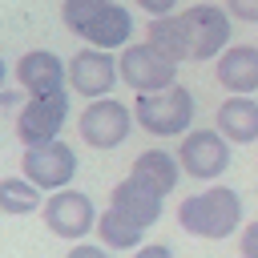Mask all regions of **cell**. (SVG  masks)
Segmentation results:
<instances>
[{
    "label": "cell",
    "instance_id": "6",
    "mask_svg": "<svg viewBox=\"0 0 258 258\" xmlns=\"http://www.w3.org/2000/svg\"><path fill=\"white\" fill-rule=\"evenodd\" d=\"M133 109L125 105V101H117V97H97V101H89L85 109H81V121H77V129H81V137H85V145H93V149H117L129 133H133Z\"/></svg>",
    "mask_w": 258,
    "mask_h": 258
},
{
    "label": "cell",
    "instance_id": "19",
    "mask_svg": "<svg viewBox=\"0 0 258 258\" xmlns=\"http://www.w3.org/2000/svg\"><path fill=\"white\" fill-rule=\"evenodd\" d=\"M40 206H44V189L32 185L24 173L20 177H0V214L24 218V214H36Z\"/></svg>",
    "mask_w": 258,
    "mask_h": 258
},
{
    "label": "cell",
    "instance_id": "4",
    "mask_svg": "<svg viewBox=\"0 0 258 258\" xmlns=\"http://www.w3.org/2000/svg\"><path fill=\"white\" fill-rule=\"evenodd\" d=\"M20 173L32 185H40L44 194H56V189L73 185V177H77V149L69 141H60V137L40 141V145H24Z\"/></svg>",
    "mask_w": 258,
    "mask_h": 258
},
{
    "label": "cell",
    "instance_id": "24",
    "mask_svg": "<svg viewBox=\"0 0 258 258\" xmlns=\"http://www.w3.org/2000/svg\"><path fill=\"white\" fill-rule=\"evenodd\" d=\"M137 8H145V16H169L177 12V0H133Z\"/></svg>",
    "mask_w": 258,
    "mask_h": 258
},
{
    "label": "cell",
    "instance_id": "11",
    "mask_svg": "<svg viewBox=\"0 0 258 258\" xmlns=\"http://www.w3.org/2000/svg\"><path fill=\"white\" fill-rule=\"evenodd\" d=\"M12 77L28 97H44V93H60L69 85V64L52 48H32V52H24L16 60Z\"/></svg>",
    "mask_w": 258,
    "mask_h": 258
},
{
    "label": "cell",
    "instance_id": "1",
    "mask_svg": "<svg viewBox=\"0 0 258 258\" xmlns=\"http://www.w3.org/2000/svg\"><path fill=\"white\" fill-rule=\"evenodd\" d=\"M177 226L194 238L222 242L242 230V194L230 185H210L202 194H189L177 206Z\"/></svg>",
    "mask_w": 258,
    "mask_h": 258
},
{
    "label": "cell",
    "instance_id": "25",
    "mask_svg": "<svg viewBox=\"0 0 258 258\" xmlns=\"http://www.w3.org/2000/svg\"><path fill=\"white\" fill-rule=\"evenodd\" d=\"M133 258H173V250H169L165 242H141V246L133 250Z\"/></svg>",
    "mask_w": 258,
    "mask_h": 258
},
{
    "label": "cell",
    "instance_id": "5",
    "mask_svg": "<svg viewBox=\"0 0 258 258\" xmlns=\"http://www.w3.org/2000/svg\"><path fill=\"white\" fill-rule=\"evenodd\" d=\"M40 218L64 242H85V234L97 230V206H93V198L85 189H73V185L48 194L44 206H40Z\"/></svg>",
    "mask_w": 258,
    "mask_h": 258
},
{
    "label": "cell",
    "instance_id": "14",
    "mask_svg": "<svg viewBox=\"0 0 258 258\" xmlns=\"http://www.w3.org/2000/svg\"><path fill=\"white\" fill-rule=\"evenodd\" d=\"M214 129L230 145H254L258 141V101L242 97V93H230L214 113Z\"/></svg>",
    "mask_w": 258,
    "mask_h": 258
},
{
    "label": "cell",
    "instance_id": "13",
    "mask_svg": "<svg viewBox=\"0 0 258 258\" xmlns=\"http://www.w3.org/2000/svg\"><path fill=\"white\" fill-rule=\"evenodd\" d=\"M214 77H218V85L226 93L254 97L258 93V48L254 44H230L214 60Z\"/></svg>",
    "mask_w": 258,
    "mask_h": 258
},
{
    "label": "cell",
    "instance_id": "23",
    "mask_svg": "<svg viewBox=\"0 0 258 258\" xmlns=\"http://www.w3.org/2000/svg\"><path fill=\"white\" fill-rule=\"evenodd\" d=\"M64 258H109V246H97V242H73V250Z\"/></svg>",
    "mask_w": 258,
    "mask_h": 258
},
{
    "label": "cell",
    "instance_id": "21",
    "mask_svg": "<svg viewBox=\"0 0 258 258\" xmlns=\"http://www.w3.org/2000/svg\"><path fill=\"white\" fill-rule=\"evenodd\" d=\"M226 12L242 24H258V0H226Z\"/></svg>",
    "mask_w": 258,
    "mask_h": 258
},
{
    "label": "cell",
    "instance_id": "2",
    "mask_svg": "<svg viewBox=\"0 0 258 258\" xmlns=\"http://www.w3.org/2000/svg\"><path fill=\"white\" fill-rule=\"evenodd\" d=\"M194 93L185 85H169L157 93H137L133 101V121L149 137H185L194 129Z\"/></svg>",
    "mask_w": 258,
    "mask_h": 258
},
{
    "label": "cell",
    "instance_id": "22",
    "mask_svg": "<svg viewBox=\"0 0 258 258\" xmlns=\"http://www.w3.org/2000/svg\"><path fill=\"white\" fill-rule=\"evenodd\" d=\"M238 250H242V258H258V222H246V226H242Z\"/></svg>",
    "mask_w": 258,
    "mask_h": 258
},
{
    "label": "cell",
    "instance_id": "9",
    "mask_svg": "<svg viewBox=\"0 0 258 258\" xmlns=\"http://www.w3.org/2000/svg\"><path fill=\"white\" fill-rule=\"evenodd\" d=\"M64 121H69V89L28 97L16 113V137H20V145H40V141L60 137Z\"/></svg>",
    "mask_w": 258,
    "mask_h": 258
},
{
    "label": "cell",
    "instance_id": "7",
    "mask_svg": "<svg viewBox=\"0 0 258 258\" xmlns=\"http://www.w3.org/2000/svg\"><path fill=\"white\" fill-rule=\"evenodd\" d=\"M181 173L194 181H218L230 169V141L218 129H189L177 145Z\"/></svg>",
    "mask_w": 258,
    "mask_h": 258
},
{
    "label": "cell",
    "instance_id": "16",
    "mask_svg": "<svg viewBox=\"0 0 258 258\" xmlns=\"http://www.w3.org/2000/svg\"><path fill=\"white\" fill-rule=\"evenodd\" d=\"M137 181H145V185H153L161 198L165 194H173L177 189V181H181V161H177V153H169V149H141L137 157H133V169H129Z\"/></svg>",
    "mask_w": 258,
    "mask_h": 258
},
{
    "label": "cell",
    "instance_id": "12",
    "mask_svg": "<svg viewBox=\"0 0 258 258\" xmlns=\"http://www.w3.org/2000/svg\"><path fill=\"white\" fill-rule=\"evenodd\" d=\"M81 40L93 44V48L121 52V48L133 40V16H129V8H121L117 0H105V4L97 8V16L81 28Z\"/></svg>",
    "mask_w": 258,
    "mask_h": 258
},
{
    "label": "cell",
    "instance_id": "3",
    "mask_svg": "<svg viewBox=\"0 0 258 258\" xmlns=\"http://www.w3.org/2000/svg\"><path fill=\"white\" fill-rule=\"evenodd\" d=\"M117 69H121V81L133 93H157V89L177 85V60H169L149 40H129L117 52Z\"/></svg>",
    "mask_w": 258,
    "mask_h": 258
},
{
    "label": "cell",
    "instance_id": "15",
    "mask_svg": "<svg viewBox=\"0 0 258 258\" xmlns=\"http://www.w3.org/2000/svg\"><path fill=\"white\" fill-rule=\"evenodd\" d=\"M161 202H165V198H161L153 185L137 181L133 173H129V177H121V181L113 185V194H109V206H113V210H121L125 218H133V222H137V226H145V230L161 218Z\"/></svg>",
    "mask_w": 258,
    "mask_h": 258
},
{
    "label": "cell",
    "instance_id": "17",
    "mask_svg": "<svg viewBox=\"0 0 258 258\" xmlns=\"http://www.w3.org/2000/svg\"><path fill=\"white\" fill-rule=\"evenodd\" d=\"M145 40L153 48H161L169 60H189V28H185V16L181 12H169V16H149V28H145Z\"/></svg>",
    "mask_w": 258,
    "mask_h": 258
},
{
    "label": "cell",
    "instance_id": "8",
    "mask_svg": "<svg viewBox=\"0 0 258 258\" xmlns=\"http://www.w3.org/2000/svg\"><path fill=\"white\" fill-rule=\"evenodd\" d=\"M121 81V69H117V56L109 48H93L85 44L81 52L69 56V89L85 101H97V97H109L113 85Z\"/></svg>",
    "mask_w": 258,
    "mask_h": 258
},
{
    "label": "cell",
    "instance_id": "10",
    "mask_svg": "<svg viewBox=\"0 0 258 258\" xmlns=\"http://www.w3.org/2000/svg\"><path fill=\"white\" fill-rule=\"evenodd\" d=\"M189 28V60H218L230 48V12L218 4H194L181 12Z\"/></svg>",
    "mask_w": 258,
    "mask_h": 258
},
{
    "label": "cell",
    "instance_id": "26",
    "mask_svg": "<svg viewBox=\"0 0 258 258\" xmlns=\"http://www.w3.org/2000/svg\"><path fill=\"white\" fill-rule=\"evenodd\" d=\"M4 81H8V64L0 60V89H4Z\"/></svg>",
    "mask_w": 258,
    "mask_h": 258
},
{
    "label": "cell",
    "instance_id": "18",
    "mask_svg": "<svg viewBox=\"0 0 258 258\" xmlns=\"http://www.w3.org/2000/svg\"><path fill=\"white\" fill-rule=\"evenodd\" d=\"M97 238H101V246H109V250H137L141 242H145V226H137L133 218H125L121 210H101L97 214Z\"/></svg>",
    "mask_w": 258,
    "mask_h": 258
},
{
    "label": "cell",
    "instance_id": "20",
    "mask_svg": "<svg viewBox=\"0 0 258 258\" xmlns=\"http://www.w3.org/2000/svg\"><path fill=\"white\" fill-rule=\"evenodd\" d=\"M101 4H105V0H64V4H60V20H64V28H69L73 36H81V28L97 16Z\"/></svg>",
    "mask_w": 258,
    "mask_h": 258
}]
</instances>
